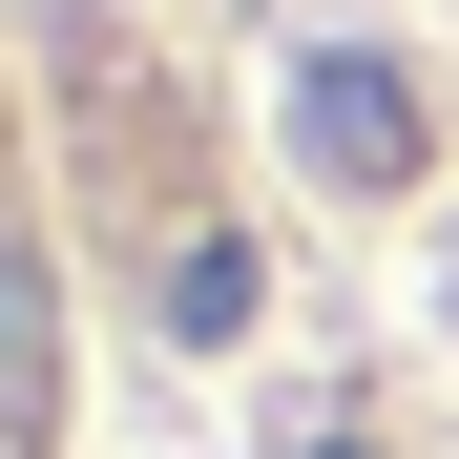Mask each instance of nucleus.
Masks as SVG:
<instances>
[{
    "mask_svg": "<svg viewBox=\"0 0 459 459\" xmlns=\"http://www.w3.org/2000/svg\"><path fill=\"white\" fill-rule=\"evenodd\" d=\"M292 146H314L334 188H397V168H418V105L376 84V63H314V84H292Z\"/></svg>",
    "mask_w": 459,
    "mask_h": 459,
    "instance_id": "obj_1",
    "label": "nucleus"
}]
</instances>
